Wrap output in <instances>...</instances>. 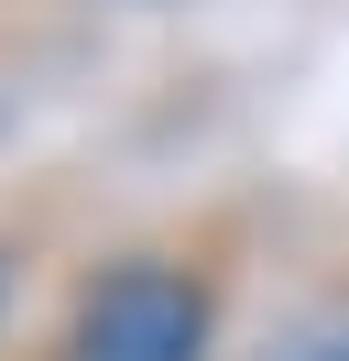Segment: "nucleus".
Segmentation results:
<instances>
[{
    "instance_id": "obj_1",
    "label": "nucleus",
    "mask_w": 349,
    "mask_h": 361,
    "mask_svg": "<svg viewBox=\"0 0 349 361\" xmlns=\"http://www.w3.org/2000/svg\"><path fill=\"white\" fill-rule=\"evenodd\" d=\"M262 274V208L196 197L55 252L11 361H240V307Z\"/></svg>"
},
{
    "instance_id": "obj_3",
    "label": "nucleus",
    "mask_w": 349,
    "mask_h": 361,
    "mask_svg": "<svg viewBox=\"0 0 349 361\" xmlns=\"http://www.w3.org/2000/svg\"><path fill=\"white\" fill-rule=\"evenodd\" d=\"M44 274H55L44 219H33V208H0V361H11V339H22V317H33Z\"/></svg>"
},
{
    "instance_id": "obj_2",
    "label": "nucleus",
    "mask_w": 349,
    "mask_h": 361,
    "mask_svg": "<svg viewBox=\"0 0 349 361\" xmlns=\"http://www.w3.org/2000/svg\"><path fill=\"white\" fill-rule=\"evenodd\" d=\"M240 361H349V263L327 274V285H305L295 317H284L262 350H240Z\"/></svg>"
}]
</instances>
